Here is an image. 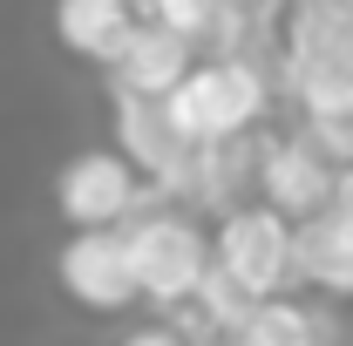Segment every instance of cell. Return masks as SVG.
I'll return each instance as SVG.
<instances>
[{"label": "cell", "instance_id": "8", "mask_svg": "<svg viewBox=\"0 0 353 346\" xmlns=\"http://www.w3.org/2000/svg\"><path fill=\"white\" fill-rule=\"evenodd\" d=\"M333 190H340V163H326L299 130H265L259 136V197L279 217L306 224V217L333 211Z\"/></svg>", "mask_w": 353, "mask_h": 346}, {"label": "cell", "instance_id": "17", "mask_svg": "<svg viewBox=\"0 0 353 346\" xmlns=\"http://www.w3.org/2000/svg\"><path fill=\"white\" fill-rule=\"evenodd\" d=\"M340 7H353V0H340Z\"/></svg>", "mask_w": 353, "mask_h": 346}, {"label": "cell", "instance_id": "12", "mask_svg": "<svg viewBox=\"0 0 353 346\" xmlns=\"http://www.w3.org/2000/svg\"><path fill=\"white\" fill-rule=\"evenodd\" d=\"M238 346H326V326L299 292H285V299L252 305V319L238 326Z\"/></svg>", "mask_w": 353, "mask_h": 346}, {"label": "cell", "instance_id": "4", "mask_svg": "<svg viewBox=\"0 0 353 346\" xmlns=\"http://www.w3.org/2000/svg\"><path fill=\"white\" fill-rule=\"evenodd\" d=\"M163 190L136 170L116 143H95L75 150L61 170H54V211L68 231H130L143 211H157Z\"/></svg>", "mask_w": 353, "mask_h": 346}, {"label": "cell", "instance_id": "7", "mask_svg": "<svg viewBox=\"0 0 353 346\" xmlns=\"http://www.w3.org/2000/svg\"><path fill=\"white\" fill-rule=\"evenodd\" d=\"M109 143H116L163 197H176L183 170L197 163V143L176 130L170 102H157V95H109Z\"/></svg>", "mask_w": 353, "mask_h": 346}, {"label": "cell", "instance_id": "6", "mask_svg": "<svg viewBox=\"0 0 353 346\" xmlns=\"http://www.w3.org/2000/svg\"><path fill=\"white\" fill-rule=\"evenodd\" d=\"M54 285L68 292V305H82L95 319H123L143 305L130 258V231H68L54 252Z\"/></svg>", "mask_w": 353, "mask_h": 346}, {"label": "cell", "instance_id": "15", "mask_svg": "<svg viewBox=\"0 0 353 346\" xmlns=\"http://www.w3.org/2000/svg\"><path fill=\"white\" fill-rule=\"evenodd\" d=\"M333 211H340V217L353 224V163L340 170V190H333Z\"/></svg>", "mask_w": 353, "mask_h": 346}, {"label": "cell", "instance_id": "18", "mask_svg": "<svg viewBox=\"0 0 353 346\" xmlns=\"http://www.w3.org/2000/svg\"><path fill=\"white\" fill-rule=\"evenodd\" d=\"M326 346H333V340H326Z\"/></svg>", "mask_w": 353, "mask_h": 346}, {"label": "cell", "instance_id": "11", "mask_svg": "<svg viewBox=\"0 0 353 346\" xmlns=\"http://www.w3.org/2000/svg\"><path fill=\"white\" fill-rule=\"evenodd\" d=\"M299 292L353 305V224L340 211H319L299 224Z\"/></svg>", "mask_w": 353, "mask_h": 346}, {"label": "cell", "instance_id": "3", "mask_svg": "<svg viewBox=\"0 0 353 346\" xmlns=\"http://www.w3.org/2000/svg\"><path fill=\"white\" fill-rule=\"evenodd\" d=\"M130 258H136V285L143 305L157 312H183L197 299V285L218 272V238H211V217L190 211V204H157L130 224Z\"/></svg>", "mask_w": 353, "mask_h": 346}, {"label": "cell", "instance_id": "9", "mask_svg": "<svg viewBox=\"0 0 353 346\" xmlns=\"http://www.w3.org/2000/svg\"><path fill=\"white\" fill-rule=\"evenodd\" d=\"M197 61H204V54L183 41V34H170L163 21H143L102 75H109V95H157V102H170Z\"/></svg>", "mask_w": 353, "mask_h": 346}, {"label": "cell", "instance_id": "14", "mask_svg": "<svg viewBox=\"0 0 353 346\" xmlns=\"http://www.w3.org/2000/svg\"><path fill=\"white\" fill-rule=\"evenodd\" d=\"M116 346H190V340H183V326H170V319H150V326L123 333Z\"/></svg>", "mask_w": 353, "mask_h": 346}, {"label": "cell", "instance_id": "1", "mask_svg": "<svg viewBox=\"0 0 353 346\" xmlns=\"http://www.w3.org/2000/svg\"><path fill=\"white\" fill-rule=\"evenodd\" d=\"M279 95L299 116H347L353 123V7H340V0H285Z\"/></svg>", "mask_w": 353, "mask_h": 346}, {"label": "cell", "instance_id": "2", "mask_svg": "<svg viewBox=\"0 0 353 346\" xmlns=\"http://www.w3.org/2000/svg\"><path fill=\"white\" fill-rule=\"evenodd\" d=\"M272 102H279V68H265V54H204L170 95V116L197 150H224L265 136Z\"/></svg>", "mask_w": 353, "mask_h": 346}, {"label": "cell", "instance_id": "13", "mask_svg": "<svg viewBox=\"0 0 353 346\" xmlns=\"http://www.w3.org/2000/svg\"><path fill=\"white\" fill-rule=\"evenodd\" d=\"M143 7H150V21L183 34L197 54H224L231 48V0H143Z\"/></svg>", "mask_w": 353, "mask_h": 346}, {"label": "cell", "instance_id": "16", "mask_svg": "<svg viewBox=\"0 0 353 346\" xmlns=\"http://www.w3.org/2000/svg\"><path fill=\"white\" fill-rule=\"evenodd\" d=\"M204 346H238V340H204Z\"/></svg>", "mask_w": 353, "mask_h": 346}, {"label": "cell", "instance_id": "10", "mask_svg": "<svg viewBox=\"0 0 353 346\" xmlns=\"http://www.w3.org/2000/svg\"><path fill=\"white\" fill-rule=\"evenodd\" d=\"M143 21H150L143 0H54V14H48L54 41L68 48L75 61H95V68H109Z\"/></svg>", "mask_w": 353, "mask_h": 346}, {"label": "cell", "instance_id": "5", "mask_svg": "<svg viewBox=\"0 0 353 346\" xmlns=\"http://www.w3.org/2000/svg\"><path fill=\"white\" fill-rule=\"evenodd\" d=\"M218 238V272H231L252 299H285L299 292V224L279 217L265 197H245L211 217Z\"/></svg>", "mask_w": 353, "mask_h": 346}]
</instances>
